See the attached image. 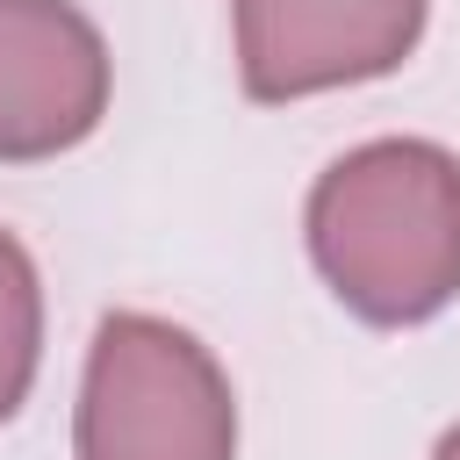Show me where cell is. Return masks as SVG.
Instances as JSON below:
<instances>
[{
  "instance_id": "obj_4",
  "label": "cell",
  "mask_w": 460,
  "mask_h": 460,
  "mask_svg": "<svg viewBox=\"0 0 460 460\" xmlns=\"http://www.w3.org/2000/svg\"><path fill=\"white\" fill-rule=\"evenodd\" d=\"M108 108L101 29L72 0H0V158H58Z\"/></svg>"
},
{
  "instance_id": "obj_6",
  "label": "cell",
  "mask_w": 460,
  "mask_h": 460,
  "mask_svg": "<svg viewBox=\"0 0 460 460\" xmlns=\"http://www.w3.org/2000/svg\"><path fill=\"white\" fill-rule=\"evenodd\" d=\"M431 460H460V424H453V431L438 438V453H431Z\"/></svg>"
},
{
  "instance_id": "obj_1",
  "label": "cell",
  "mask_w": 460,
  "mask_h": 460,
  "mask_svg": "<svg viewBox=\"0 0 460 460\" xmlns=\"http://www.w3.org/2000/svg\"><path fill=\"white\" fill-rule=\"evenodd\" d=\"M309 252L367 323H424L460 295V158L417 137L338 158L309 194Z\"/></svg>"
},
{
  "instance_id": "obj_3",
  "label": "cell",
  "mask_w": 460,
  "mask_h": 460,
  "mask_svg": "<svg viewBox=\"0 0 460 460\" xmlns=\"http://www.w3.org/2000/svg\"><path fill=\"white\" fill-rule=\"evenodd\" d=\"M424 0H237V72L252 101L381 79L410 58Z\"/></svg>"
},
{
  "instance_id": "obj_5",
  "label": "cell",
  "mask_w": 460,
  "mask_h": 460,
  "mask_svg": "<svg viewBox=\"0 0 460 460\" xmlns=\"http://www.w3.org/2000/svg\"><path fill=\"white\" fill-rule=\"evenodd\" d=\"M36 345H43L36 266H29V252L0 230V424L22 410V395H29V381H36Z\"/></svg>"
},
{
  "instance_id": "obj_2",
  "label": "cell",
  "mask_w": 460,
  "mask_h": 460,
  "mask_svg": "<svg viewBox=\"0 0 460 460\" xmlns=\"http://www.w3.org/2000/svg\"><path fill=\"white\" fill-rule=\"evenodd\" d=\"M237 402L223 367L158 316H108L93 331L79 395V460H230Z\"/></svg>"
}]
</instances>
